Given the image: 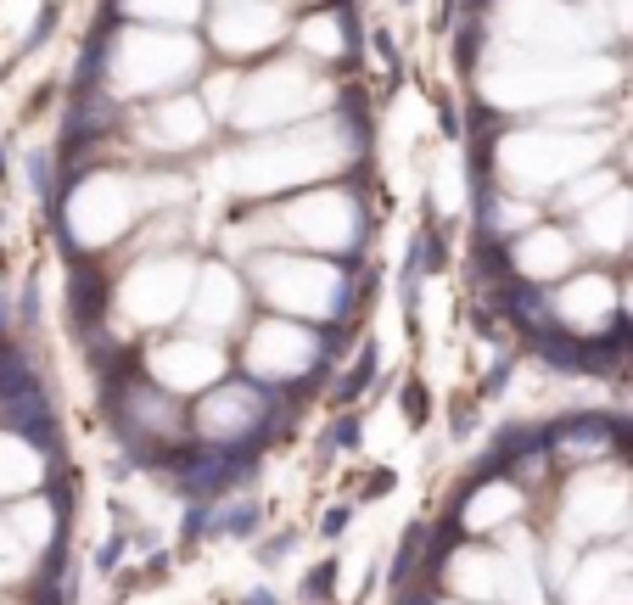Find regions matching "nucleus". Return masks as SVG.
<instances>
[{
	"instance_id": "21",
	"label": "nucleus",
	"mask_w": 633,
	"mask_h": 605,
	"mask_svg": "<svg viewBox=\"0 0 633 605\" xmlns=\"http://www.w3.org/2000/svg\"><path fill=\"white\" fill-rule=\"evenodd\" d=\"M628 219H633V197L628 191H611V197H600L594 208H583V236H589V247H600V253H617L622 236H628Z\"/></svg>"
},
{
	"instance_id": "16",
	"label": "nucleus",
	"mask_w": 633,
	"mask_h": 605,
	"mask_svg": "<svg viewBox=\"0 0 633 605\" xmlns=\"http://www.w3.org/2000/svg\"><path fill=\"white\" fill-rule=\"evenodd\" d=\"M566 605H633V555L628 549H600L572 572V600Z\"/></svg>"
},
{
	"instance_id": "23",
	"label": "nucleus",
	"mask_w": 633,
	"mask_h": 605,
	"mask_svg": "<svg viewBox=\"0 0 633 605\" xmlns=\"http://www.w3.org/2000/svg\"><path fill=\"white\" fill-rule=\"evenodd\" d=\"M124 17H157V23H191L197 0H113Z\"/></svg>"
},
{
	"instance_id": "3",
	"label": "nucleus",
	"mask_w": 633,
	"mask_h": 605,
	"mask_svg": "<svg viewBox=\"0 0 633 605\" xmlns=\"http://www.w3.org/2000/svg\"><path fill=\"white\" fill-rule=\"evenodd\" d=\"M449 583L471 600H505V605H544L538 577V544L527 533L510 538V549H454Z\"/></svg>"
},
{
	"instance_id": "19",
	"label": "nucleus",
	"mask_w": 633,
	"mask_h": 605,
	"mask_svg": "<svg viewBox=\"0 0 633 605\" xmlns=\"http://www.w3.org/2000/svg\"><path fill=\"white\" fill-rule=\"evenodd\" d=\"M521 516V482L499 477V482H477L471 499L460 505V527L465 533H488V527H505Z\"/></svg>"
},
{
	"instance_id": "25",
	"label": "nucleus",
	"mask_w": 633,
	"mask_h": 605,
	"mask_svg": "<svg viewBox=\"0 0 633 605\" xmlns=\"http://www.w3.org/2000/svg\"><path fill=\"white\" fill-rule=\"evenodd\" d=\"M622 314H628V325H633V281L622 286Z\"/></svg>"
},
{
	"instance_id": "10",
	"label": "nucleus",
	"mask_w": 633,
	"mask_h": 605,
	"mask_svg": "<svg viewBox=\"0 0 633 605\" xmlns=\"http://www.w3.org/2000/svg\"><path fill=\"white\" fill-rule=\"evenodd\" d=\"M622 521H628V477L589 465V471L566 488V533L594 538V533H617Z\"/></svg>"
},
{
	"instance_id": "2",
	"label": "nucleus",
	"mask_w": 633,
	"mask_h": 605,
	"mask_svg": "<svg viewBox=\"0 0 633 605\" xmlns=\"http://www.w3.org/2000/svg\"><path fill=\"white\" fill-rule=\"evenodd\" d=\"M202 73V51L180 34H118L101 57V79L113 96H146V90H174Z\"/></svg>"
},
{
	"instance_id": "6",
	"label": "nucleus",
	"mask_w": 633,
	"mask_h": 605,
	"mask_svg": "<svg viewBox=\"0 0 633 605\" xmlns=\"http://www.w3.org/2000/svg\"><path fill=\"white\" fill-rule=\"evenodd\" d=\"M191 275H197V269L185 264L180 253L146 258V264L118 286V303H124V314L135 325H163V320H174L180 309H191V292H197Z\"/></svg>"
},
{
	"instance_id": "24",
	"label": "nucleus",
	"mask_w": 633,
	"mask_h": 605,
	"mask_svg": "<svg viewBox=\"0 0 633 605\" xmlns=\"http://www.w3.org/2000/svg\"><path fill=\"white\" fill-rule=\"evenodd\" d=\"M331 583H337V566L325 561L320 572H309V583H303V594H309V600H331Z\"/></svg>"
},
{
	"instance_id": "8",
	"label": "nucleus",
	"mask_w": 633,
	"mask_h": 605,
	"mask_svg": "<svg viewBox=\"0 0 633 605\" xmlns=\"http://www.w3.org/2000/svg\"><path fill=\"white\" fill-rule=\"evenodd\" d=\"M314 359H320V337L292 320H264L247 342V370H253V381H269V387L309 376Z\"/></svg>"
},
{
	"instance_id": "1",
	"label": "nucleus",
	"mask_w": 633,
	"mask_h": 605,
	"mask_svg": "<svg viewBox=\"0 0 633 605\" xmlns=\"http://www.w3.org/2000/svg\"><path fill=\"white\" fill-rule=\"evenodd\" d=\"M353 135L348 124H320V129H303V135H292V141H275V146H253V152H241L236 163H230V174H236V191L241 197H275V191H286L292 180H303V174H320V169H337V163H348L353 157Z\"/></svg>"
},
{
	"instance_id": "12",
	"label": "nucleus",
	"mask_w": 633,
	"mask_h": 605,
	"mask_svg": "<svg viewBox=\"0 0 633 605\" xmlns=\"http://www.w3.org/2000/svg\"><path fill=\"white\" fill-rule=\"evenodd\" d=\"M146 365H152V381L169 393H208L213 381L225 376V348L213 337H174Z\"/></svg>"
},
{
	"instance_id": "17",
	"label": "nucleus",
	"mask_w": 633,
	"mask_h": 605,
	"mask_svg": "<svg viewBox=\"0 0 633 605\" xmlns=\"http://www.w3.org/2000/svg\"><path fill=\"white\" fill-rule=\"evenodd\" d=\"M572 258H577V241L566 236V230H521L516 241H510V269H516L521 281H555V275H566L572 269Z\"/></svg>"
},
{
	"instance_id": "13",
	"label": "nucleus",
	"mask_w": 633,
	"mask_h": 605,
	"mask_svg": "<svg viewBox=\"0 0 633 605\" xmlns=\"http://www.w3.org/2000/svg\"><path fill=\"white\" fill-rule=\"evenodd\" d=\"M286 241H320V247H353L359 241V202L348 191H314L286 208Z\"/></svg>"
},
{
	"instance_id": "11",
	"label": "nucleus",
	"mask_w": 633,
	"mask_h": 605,
	"mask_svg": "<svg viewBox=\"0 0 633 605\" xmlns=\"http://www.w3.org/2000/svg\"><path fill=\"white\" fill-rule=\"evenodd\" d=\"M549 309H555V325L572 331L577 342H605L611 337V314L622 309V292L611 286V275H572L549 297Z\"/></svg>"
},
{
	"instance_id": "22",
	"label": "nucleus",
	"mask_w": 633,
	"mask_h": 605,
	"mask_svg": "<svg viewBox=\"0 0 633 605\" xmlns=\"http://www.w3.org/2000/svg\"><path fill=\"white\" fill-rule=\"evenodd\" d=\"M348 34H353L348 12H314L297 23V40L309 45L314 62H342L348 57Z\"/></svg>"
},
{
	"instance_id": "20",
	"label": "nucleus",
	"mask_w": 633,
	"mask_h": 605,
	"mask_svg": "<svg viewBox=\"0 0 633 605\" xmlns=\"http://www.w3.org/2000/svg\"><path fill=\"white\" fill-rule=\"evenodd\" d=\"M611 443H617V432H611V421H600V415L566 421L561 432H555V454L572 460V465H600L605 454H611Z\"/></svg>"
},
{
	"instance_id": "5",
	"label": "nucleus",
	"mask_w": 633,
	"mask_h": 605,
	"mask_svg": "<svg viewBox=\"0 0 633 605\" xmlns=\"http://www.w3.org/2000/svg\"><path fill=\"white\" fill-rule=\"evenodd\" d=\"M331 90L314 79L309 68L297 62H275V68L241 79V107H236V124H286V118L309 113V107H325Z\"/></svg>"
},
{
	"instance_id": "18",
	"label": "nucleus",
	"mask_w": 633,
	"mask_h": 605,
	"mask_svg": "<svg viewBox=\"0 0 633 605\" xmlns=\"http://www.w3.org/2000/svg\"><path fill=\"white\" fill-rule=\"evenodd\" d=\"M241 309H247V292H241L236 275H230L225 264H202L197 292H191V320H197V331H230V325L241 320Z\"/></svg>"
},
{
	"instance_id": "4",
	"label": "nucleus",
	"mask_w": 633,
	"mask_h": 605,
	"mask_svg": "<svg viewBox=\"0 0 633 605\" xmlns=\"http://www.w3.org/2000/svg\"><path fill=\"white\" fill-rule=\"evenodd\" d=\"M253 281L269 303H281V309H297V314H342L348 303V281H342V269L320 264V258H281L269 253L253 264Z\"/></svg>"
},
{
	"instance_id": "7",
	"label": "nucleus",
	"mask_w": 633,
	"mask_h": 605,
	"mask_svg": "<svg viewBox=\"0 0 633 605\" xmlns=\"http://www.w3.org/2000/svg\"><path fill=\"white\" fill-rule=\"evenodd\" d=\"M107 398L118 404L129 437H135L141 449H169V443L185 437V415H180V404H174L180 393H169V387L124 376V381H107Z\"/></svg>"
},
{
	"instance_id": "14",
	"label": "nucleus",
	"mask_w": 633,
	"mask_h": 605,
	"mask_svg": "<svg viewBox=\"0 0 633 605\" xmlns=\"http://www.w3.org/2000/svg\"><path fill=\"white\" fill-rule=\"evenodd\" d=\"M286 34V6L281 0H241L213 17V45L225 57H258Z\"/></svg>"
},
{
	"instance_id": "9",
	"label": "nucleus",
	"mask_w": 633,
	"mask_h": 605,
	"mask_svg": "<svg viewBox=\"0 0 633 605\" xmlns=\"http://www.w3.org/2000/svg\"><path fill=\"white\" fill-rule=\"evenodd\" d=\"M264 426H269V398L258 393L253 381L208 387V398H202V409H197V432L208 437V443H219V449L247 443V437H258Z\"/></svg>"
},
{
	"instance_id": "15",
	"label": "nucleus",
	"mask_w": 633,
	"mask_h": 605,
	"mask_svg": "<svg viewBox=\"0 0 633 605\" xmlns=\"http://www.w3.org/2000/svg\"><path fill=\"white\" fill-rule=\"evenodd\" d=\"M208 124H213L208 101H197V96H163V101L146 107L141 141L152 146V152H191V146H202Z\"/></svg>"
}]
</instances>
